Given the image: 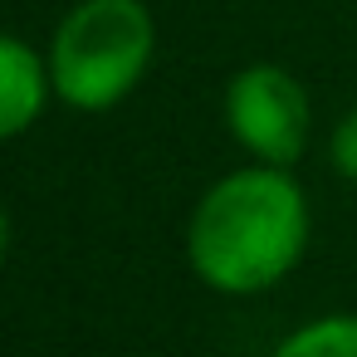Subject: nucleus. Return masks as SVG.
<instances>
[{"label": "nucleus", "mask_w": 357, "mask_h": 357, "mask_svg": "<svg viewBox=\"0 0 357 357\" xmlns=\"http://www.w3.org/2000/svg\"><path fill=\"white\" fill-rule=\"evenodd\" d=\"M313 235V211L289 167L250 162L196 201L186 220V264L230 298H255L284 284Z\"/></svg>", "instance_id": "1"}, {"label": "nucleus", "mask_w": 357, "mask_h": 357, "mask_svg": "<svg viewBox=\"0 0 357 357\" xmlns=\"http://www.w3.org/2000/svg\"><path fill=\"white\" fill-rule=\"evenodd\" d=\"M157 59V20L147 0H79L54 25V98L74 113H108L137 93Z\"/></svg>", "instance_id": "2"}, {"label": "nucleus", "mask_w": 357, "mask_h": 357, "mask_svg": "<svg viewBox=\"0 0 357 357\" xmlns=\"http://www.w3.org/2000/svg\"><path fill=\"white\" fill-rule=\"evenodd\" d=\"M225 132L264 167H298L313 137V98L284 64H245L230 74L225 98Z\"/></svg>", "instance_id": "3"}, {"label": "nucleus", "mask_w": 357, "mask_h": 357, "mask_svg": "<svg viewBox=\"0 0 357 357\" xmlns=\"http://www.w3.org/2000/svg\"><path fill=\"white\" fill-rule=\"evenodd\" d=\"M50 98H54L50 54H40L20 35H6L0 40V132L25 137L50 108Z\"/></svg>", "instance_id": "4"}, {"label": "nucleus", "mask_w": 357, "mask_h": 357, "mask_svg": "<svg viewBox=\"0 0 357 357\" xmlns=\"http://www.w3.org/2000/svg\"><path fill=\"white\" fill-rule=\"evenodd\" d=\"M269 357H357V313H323L274 342Z\"/></svg>", "instance_id": "5"}, {"label": "nucleus", "mask_w": 357, "mask_h": 357, "mask_svg": "<svg viewBox=\"0 0 357 357\" xmlns=\"http://www.w3.org/2000/svg\"><path fill=\"white\" fill-rule=\"evenodd\" d=\"M328 162L342 181H357V108L337 118V128L328 132Z\"/></svg>", "instance_id": "6"}]
</instances>
